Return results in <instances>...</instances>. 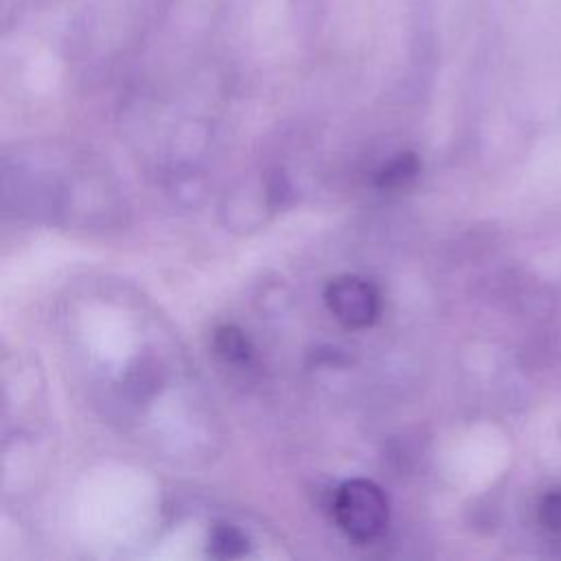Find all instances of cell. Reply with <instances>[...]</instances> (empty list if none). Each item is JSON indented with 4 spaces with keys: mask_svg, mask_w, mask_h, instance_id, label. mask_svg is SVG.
I'll return each instance as SVG.
<instances>
[{
    "mask_svg": "<svg viewBox=\"0 0 561 561\" xmlns=\"http://www.w3.org/2000/svg\"><path fill=\"white\" fill-rule=\"evenodd\" d=\"M331 508L340 530L355 543H373L388 528V497L373 480L353 478L340 484Z\"/></svg>",
    "mask_w": 561,
    "mask_h": 561,
    "instance_id": "6da1fadb",
    "label": "cell"
},
{
    "mask_svg": "<svg viewBox=\"0 0 561 561\" xmlns=\"http://www.w3.org/2000/svg\"><path fill=\"white\" fill-rule=\"evenodd\" d=\"M324 302L333 318L348 329L370 327L381 311L377 287L355 274H342L329 280L324 289Z\"/></svg>",
    "mask_w": 561,
    "mask_h": 561,
    "instance_id": "7a4b0ae2",
    "label": "cell"
},
{
    "mask_svg": "<svg viewBox=\"0 0 561 561\" xmlns=\"http://www.w3.org/2000/svg\"><path fill=\"white\" fill-rule=\"evenodd\" d=\"M213 348L230 366H248L252 359L250 340L234 324H221L215 329Z\"/></svg>",
    "mask_w": 561,
    "mask_h": 561,
    "instance_id": "3957f363",
    "label": "cell"
},
{
    "mask_svg": "<svg viewBox=\"0 0 561 561\" xmlns=\"http://www.w3.org/2000/svg\"><path fill=\"white\" fill-rule=\"evenodd\" d=\"M421 171V162L414 153H397L392 156L375 175V184L381 191H399L405 188Z\"/></svg>",
    "mask_w": 561,
    "mask_h": 561,
    "instance_id": "277c9868",
    "label": "cell"
},
{
    "mask_svg": "<svg viewBox=\"0 0 561 561\" xmlns=\"http://www.w3.org/2000/svg\"><path fill=\"white\" fill-rule=\"evenodd\" d=\"M208 552L215 559H239L248 552V537L228 522H219L210 528Z\"/></svg>",
    "mask_w": 561,
    "mask_h": 561,
    "instance_id": "5b68a950",
    "label": "cell"
},
{
    "mask_svg": "<svg viewBox=\"0 0 561 561\" xmlns=\"http://www.w3.org/2000/svg\"><path fill=\"white\" fill-rule=\"evenodd\" d=\"M541 517L548 526L561 528V493H552L541 504Z\"/></svg>",
    "mask_w": 561,
    "mask_h": 561,
    "instance_id": "8992f818",
    "label": "cell"
},
{
    "mask_svg": "<svg viewBox=\"0 0 561 561\" xmlns=\"http://www.w3.org/2000/svg\"><path fill=\"white\" fill-rule=\"evenodd\" d=\"M316 4H318V0H291V7L298 11V13H313V9H316Z\"/></svg>",
    "mask_w": 561,
    "mask_h": 561,
    "instance_id": "52a82bcc",
    "label": "cell"
}]
</instances>
